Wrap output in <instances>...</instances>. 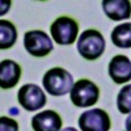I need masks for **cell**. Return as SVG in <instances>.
<instances>
[{"label":"cell","mask_w":131,"mask_h":131,"mask_svg":"<svg viewBox=\"0 0 131 131\" xmlns=\"http://www.w3.org/2000/svg\"><path fill=\"white\" fill-rule=\"evenodd\" d=\"M43 88L47 91L49 94L60 97L71 92L73 86V78L72 75L62 67H54L50 68L42 79Z\"/></svg>","instance_id":"cell-1"},{"label":"cell","mask_w":131,"mask_h":131,"mask_svg":"<svg viewBox=\"0 0 131 131\" xmlns=\"http://www.w3.org/2000/svg\"><path fill=\"white\" fill-rule=\"evenodd\" d=\"M106 42L104 36L96 29L84 30L78 39V51L86 60L98 59L105 51Z\"/></svg>","instance_id":"cell-2"},{"label":"cell","mask_w":131,"mask_h":131,"mask_svg":"<svg viewBox=\"0 0 131 131\" xmlns=\"http://www.w3.org/2000/svg\"><path fill=\"white\" fill-rule=\"evenodd\" d=\"M79 24L70 16H59L50 26V34L58 45L68 46L75 43L79 36Z\"/></svg>","instance_id":"cell-3"},{"label":"cell","mask_w":131,"mask_h":131,"mask_svg":"<svg viewBox=\"0 0 131 131\" xmlns=\"http://www.w3.org/2000/svg\"><path fill=\"white\" fill-rule=\"evenodd\" d=\"M100 97V88L89 79H79L70 92V98L75 106L89 107L93 106Z\"/></svg>","instance_id":"cell-4"},{"label":"cell","mask_w":131,"mask_h":131,"mask_svg":"<svg viewBox=\"0 0 131 131\" xmlns=\"http://www.w3.org/2000/svg\"><path fill=\"white\" fill-rule=\"evenodd\" d=\"M24 47L31 57L43 58L52 51L54 45L43 30H29L24 34Z\"/></svg>","instance_id":"cell-5"},{"label":"cell","mask_w":131,"mask_h":131,"mask_svg":"<svg viewBox=\"0 0 131 131\" xmlns=\"http://www.w3.org/2000/svg\"><path fill=\"white\" fill-rule=\"evenodd\" d=\"M17 100L20 105L28 112H36L46 105V94L37 84H25L18 89Z\"/></svg>","instance_id":"cell-6"},{"label":"cell","mask_w":131,"mask_h":131,"mask_svg":"<svg viewBox=\"0 0 131 131\" xmlns=\"http://www.w3.org/2000/svg\"><path fill=\"white\" fill-rule=\"evenodd\" d=\"M78 122L81 131H109L112 127L110 117L102 109L85 110Z\"/></svg>","instance_id":"cell-7"},{"label":"cell","mask_w":131,"mask_h":131,"mask_svg":"<svg viewBox=\"0 0 131 131\" xmlns=\"http://www.w3.org/2000/svg\"><path fill=\"white\" fill-rule=\"evenodd\" d=\"M109 76L117 84L131 80V60L126 55H115L109 63Z\"/></svg>","instance_id":"cell-8"},{"label":"cell","mask_w":131,"mask_h":131,"mask_svg":"<svg viewBox=\"0 0 131 131\" xmlns=\"http://www.w3.org/2000/svg\"><path fill=\"white\" fill-rule=\"evenodd\" d=\"M62 118L54 110H43L31 118V127L34 131H60Z\"/></svg>","instance_id":"cell-9"},{"label":"cell","mask_w":131,"mask_h":131,"mask_svg":"<svg viewBox=\"0 0 131 131\" xmlns=\"http://www.w3.org/2000/svg\"><path fill=\"white\" fill-rule=\"evenodd\" d=\"M21 78V67L12 59H5L0 63V86L2 89H10L16 86Z\"/></svg>","instance_id":"cell-10"},{"label":"cell","mask_w":131,"mask_h":131,"mask_svg":"<svg viewBox=\"0 0 131 131\" xmlns=\"http://www.w3.org/2000/svg\"><path fill=\"white\" fill-rule=\"evenodd\" d=\"M104 13L113 21L127 20L131 17V2L128 0H104Z\"/></svg>","instance_id":"cell-11"},{"label":"cell","mask_w":131,"mask_h":131,"mask_svg":"<svg viewBox=\"0 0 131 131\" xmlns=\"http://www.w3.org/2000/svg\"><path fill=\"white\" fill-rule=\"evenodd\" d=\"M112 42L115 47L130 49L131 47V23L117 25L112 31Z\"/></svg>","instance_id":"cell-12"},{"label":"cell","mask_w":131,"mask_h":131,"mask_svg":"<svg viewBox=\"0 0 131 131\" xmlns=\"http://www.w3.org/2000/svg\"><path fill=\"white\" fill-rule=\"evenodd\" d=\"M17 41V29L8 20H0V49H10Z\"/></svg>","instance_id":"cell-13"},{"label":"cell","mask_w":131,"mask_h":131,"mask_svg":"<svg viewBox=\"0 0 131 131\" xmlns=\"http://www.w3.org/2000/svg\"><path fill=\"white\" fill-rule=\"evenodd\" d=\"M117 107L121 114L131 113V84L125 85L117 96Z\"/></svg>","instance_id":"cell-14"},{"label":"cell","mask_w":131,"mask_h":131,"mask_svg":"<svg viewBox=\"0 0 131 131\" xmlns=\"http://www.w3.org/2000/svg\"><path fill=\"white\" fill-rule=\"evenodd\" d=\"M0 131H18V123L9 117L0 118Z\"/></svg>","instance_id":"cell-15"},{"label":"cell","mask_w":131,"mask_h":131,"mask_svg":"<svg viewBox=\"0 0 131 131\" xmlns=\"http://www.w3.org/2000/svg\"><path fill=\"white\" fill-rule=\"evenodd\" d=\"M125 126H126V131H131V113H130V114H128V117L126 118Z\"/></svg>","instance_id":"cell-16"},{"label":"cell","mask_w":131,"mask_h":131,"mask_svg":"<svg viewBox=\"0 0 131 131\" xmlns=\"http://www.w3.org/2000/svg\"><path fill=\"white\" fill-rule=\"evenodd\" d=\"M62 131H78L75 127H66V128H63Z\"/></svg>","instance_id":"cell-17"}]
</instances>
